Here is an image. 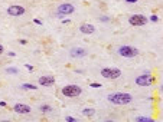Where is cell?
Segmentation results:
<instances>
[{"instance_id":"6da1fadb","label":"cell","mask_w":163,"mask_h":122,"mask_svg":"<svg viewBox=\"0 0 163 122\" xmlns=\"http://www.w3.org/2000/svg\"><path fill=\"white\" fill-rule=\"evenodd\" d=\"M108 102L114 103V105H127L133 101L131 95L130 93H126V92H114V93H110L107 96Z\"/></svg>"},{"instance_id":"7a4b0ae2","label":"cell","mask_w":163,"mask_h":122,"mask_svg":"<svg viewBox=\"0 0 163 122\" xmlns=\"http://www.w3.org/2000/svg\"><path fill=\"white\" fill-rule=\"evenodd\" d=\"M81 93H83V89L78 85H66L62 88V95L66 98H75V96H79Z\"/></svg>"},{"instance_id":"3957f363","label":"cell","mask_w":163,"mask_h":122,"mask_svg":"<svg viewBox=\"0 0 163 122\" xmlns=\"http://www.w3.org/2000/svg\"><path fill=\"white\" fill-rule=\"evenodd\" d=\"M118 55L123 56V58H136L139 55V50L136 48H133V46L124 45V46H120L118 48Z\"/></svg>"},{"instance_id":"277c9868","label":"cell","mask_w":163,"mask_h":122,"mask_svg":"<svg viewBox=\"0 0 163 122\" xmlns=\"http://www.w3.org/2000/svg\"><path fill=\"white\" fill-rule=\"evenodd\" d=\"M101 76L107 79H117L121 76V70L117 68H103L101 69Z\"/></svg>"},{"instance_id":"5b68a950","label":"cell","mask_w":163,"mask_h":122,"mask_svg":"<svg viewBox=\"0 0 163 122\" xmlns=\"http://www.w3.org/2000/svg\"><path fill=\"white\" fill-rule=\"evenodd\" d=\"M74 10H75V7H74L71 3H64V5L58 6V9H56V16H58V17H64V16L72 15Z\"/></svg>"},{"instance_id":"8992f818","label":"cell","mask_w":163,"mask_h":122,"mask_svg":"<svg viewBox=\"0 0 163 122\" xmlns=\"http://www.w3.org/2000/svg\"><path fill=\"white\" fill-rule=\"evenodd\" d=\"M147 22H149V19L144 15H133L129 19V23L131 26H144V25H147Z\"/></svg>"},{"instance_id":"52a82bcc","label":"cell","mask_w":163,"mask_h":122,"mask_svg":"<svg viewBox=\"0 0 163 122\" xmlns=\"http://www.w3.org/2000/svg\"><path fill=\"white\" fill-rule=\"evenodd\" d=\"M152 82H153V78L150 75H147V73L140 75V76L136 78V84L139 86H149V85H152Z\"/></svg>"},{"instance_id":"ba28073f","label":"cell","mask_w":163,"mask_h":122,"mask_svg":"<svg viewBox=\"0 0 163 122\" xmlns=\"http://www.w3.org/2000/svg\"><path fill=\"white\" fill-rule=\"evenodd\" d=\"M6 12H7V15H10V16H22V15L25 13V7L20 6V5H13V6L7 7Z\"/></svg>"},{"instance_id":"9c48e42d","label":"cell","mask_w":163,"mask_h":122,"mask_svg":"<svg viewBox=\"0 0 163 122\" xmlns=\"http://www.w3.org/2000/svg\"><path fill=\"white\" fill-rule=\"evenodd\" d=\"M13 111L16 112V113H22V115H28V113H30V106L29 105H25V103H16L15 106H13Z\"/></svg>"},{"instance_id":"30bf717a","label":"cell","mask_w":163,"mask_h":122,"mask_svg":"<svg viewBox=\"0 0 163 122\" xmlns=\"http://www.w3.org/2000/svg\"><path fill=\"white\" fill-rule=\"evenodd\" d=\"M38 82L42 86H52L55 84V78L54 76H40Z\"/></svg>"},{"instance_id":"8fae6325","label":"cell","mask_w":163,"mask_h":122,"mask_svg":"<svg viewBox=\"0 0 163 122\" xmlns=\"http://www.w3.org/2000/svg\"><path fill=\"white\" fill-rule=\"evenodd\" d=\"M69 55H71L72 58H84V56L87 55V50L83 49V48H72V49L69 50Z\"/></svg>"},{"instance_id":"7c38bea8","label":"cell","mask_w":163,"mask_h":122,"mask_svg":"<svg viewBox=\"0 0 163 122\" xmlns=\"http://www.w3.org/2000/svg\"><path fill=\"white\" fill-rule=\"evenodd\" d=\"M79 32L84 33V34H93L95 32V27L93 25H90V23H84V25L79 26Z\"/></svg>"},{"instance_id":"4fadbf2b","label":"cell","mask_w":163,"mask_h":122,"mask_svg":"<svg viewBox=\"0 0 163 122\" xmlns=\"http://www.w3.org/2000/svg\"><path fill=\"white\" fill-rule=\"evenodd\" d=\"M83 113H84L85 116H93V115L95 113V109H93V108H85V109L83 111Z\"/></svg>"},{"instance_id":"5bb4252c","label":"cell","mask_w":163,"mask_h":122,"mask_svg":"<svg viewBox=\"0 0 163 122\" xmlns=\"http://www.w3.org/2000/svg\"><path fill=\"white\" fill-rule=\"evenodd\" d=\"M40 112H51L52 111V108L49 106V105H40Z\"/></svg>"},{"instance_id":"9a60e30c","label":"cell","mask_w":163,"mask_h":122,"mask_svg":"<svg viewBox=\"0 0 163 122\" xmlns=\"http://www.w3.org/2000/svg\"><path fill=\"white\" fill-rule=\"evenodd\" d=\"M6 72H7V73H12V75H17V73H19V69L12 66V68H7V69H6Z\"/></svg>"},{"instance_id":"2e32d148","label":"cell","mask_w":163,"mask_h":122,"mask_svg":"<svg viewBox=\"0 0 163 122\" xmlns=\"http://www.w3.org/2000/svg\"><path fill=\"white\" fill-rule=\"evenodd\" d=\"M22 88L23 89H29V91H35L36 86L35 85H30V84H22Z\"/></svg>"},{"instance_id":"e0dca14e","label":"cell","mask_w":163,"mask_h":122,"mask_svg":"<svg viewBox=\"0 0 163 122\" xmlns=\"http://www.w3.org/2000/svg\"><path fill=\"white\" fill-rule=\"evenodd\" d=\"M136 121H139V122H152L150 118H144V116H137Z\"/></svg>"},{"instance_id":"ac0fdd59","label":"cell","mask_w":163,"mask_h":122,"mask_svg":"<svg viewBox=\"0 0 163 122\" xmlns=\"http://www.w3.org/2000/svg\"><path fill=\"white\" fill-rule=\"evenodd\" d=\"M150 20H152V22H154V23H156V22H157V20H159V19H157V16H156V15H153V16H150Z\"/></svg>"},{"instance_id":"d6986e66","label":"cell","mask_w":163,"mask_h":122,"mask_svg":"<svg viewBox=\"0 0 163 122\" xmlns=\"http://www.w3.org/2000/svg\"><path fill=\"white\" fill-rule=\"evenodd\" d=\"M100 20H101V22H108V17H107V16H101Z\"/></svg>"},{"instance_id":"ffe728a7","label":"cell","mask_w":163,"mask_h":122,"mask_svg":"<svg viewBox=\"0 0 163 122\" xmlns=\"http://www.w3.org/2000/svg\"><path fill=\"white\" fill-rule=\"evenodd\" d=\"M66 121H68V122H75V118H72V116H66Z\"/></svg>"},{"instance_id":"44dd1931","label":"cell","mask_w":163,"mask_h":122,"mask_svg":"<svg viewBox=\"0 0 163 122\" xmlns=\"http://www.w3.org/2000/svg\"><path fill=\"white\" fill-rule=\"evenodd\" d=\"M91 88H101L100 84H91Z\"/></svg>"},{"instance_id":"7402d4cb","label":"cell","mask_w":163,"mask_h":122,"mask_svg":"<svg viewBox=\"0 0 163 122\" xmlns=\"http://www.w3.org/2000/svg\"><path fill=\"white\" fill-rule=\"evenodd\" d=\"M126 2H127V3H136L137 0H126Z\"/></svg>"},{"instance_id":"603a6c76","label":"cell","mask_w":163,"mask_h":122,"mask_svg":"<svg viewBox=\"0 0 163 122\" xmlns=\"http://www.w3.org/2000/svg\"><path fill=\"white\" fill-rule=\"evenodd\" d=\"M3 50H5V48H3L2 45H0V55H2V53H3Z\"/></svg>"},{"instance_id":"cb8c5ba5","label":"cell","mask_w":163,"mask_h":122,"mask_svg":"<svg viewBox=\"0 0 163 122\" xmlns=\"http://www.w3.org/2000/svg\"><path fill=\"white\" fill-rule=\"evenodd\" d=\"M26 68H28L29 70H33V68H32V65H26Z\"/></svg>"}]
</instances>
